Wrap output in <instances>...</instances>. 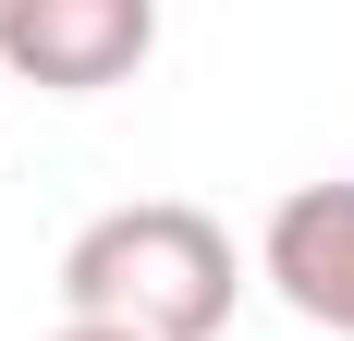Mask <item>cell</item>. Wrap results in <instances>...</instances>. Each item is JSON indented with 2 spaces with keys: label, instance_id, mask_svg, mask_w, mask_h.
I'll return each mask as SVG.
<instances>
[{
  "label": "cell",
  "instance_id": "6da1fadb",
  "mask_svg": "<svg viewBox=\"0 0 354 341\" xmlns=\"http://www.w3.org/2000/svg\"><path fill=\"white\" fill-rule=\"evenodd\" d=\"M62 305L73 329H122V341H220L245 305V256L208 207L135 195L62 244Z\"/></svg>",
  "mask_w": 354,
  "mask_h": 341
},
{
  "label": "cell",
  "instance_id": "7a4b0ae2",
  "mask_svg": "<svg viewBox=\"0 0 354 341\" xmlns=\"http://www.w3.org/2000/svg\"><path fill=\"white\" fill-rule=\"evenodd\" d=\"M159 49V0H0V86L98 98Z\"/></svg>",
  "mask_w": 354,
  "mask_h": 341
},
{
  "label": "cell",
  "instance_id": "3957f363",
  "mask_svg": "<svg viewBox=\"0 0 354 341\" xmlns=\"http://www.w3.org/2000/svg\"><path fill=\"white\" fill-rule=\"evenodd\" d=\"M257 280L306 329L354 341V183H293L269 207V232H257Z\"/></svg>",
  "mask_w": 354,
  "mask_h": 341
},
{
  "label": "cell",
  "instance_id": "277c9868",
  "mask_svg": "<svg viewBox=\"0 0 354 341\" xmlns=\"http://www.w3.org/2000/svg\"><path fill=\"white\" fill-rule=\"evenodd\" d=\"M49 341H122V329H73V317H62V329H49Z\"/></svg>",
  "mask_w": 354,
  "mask_h": 341
}]
</instances>
